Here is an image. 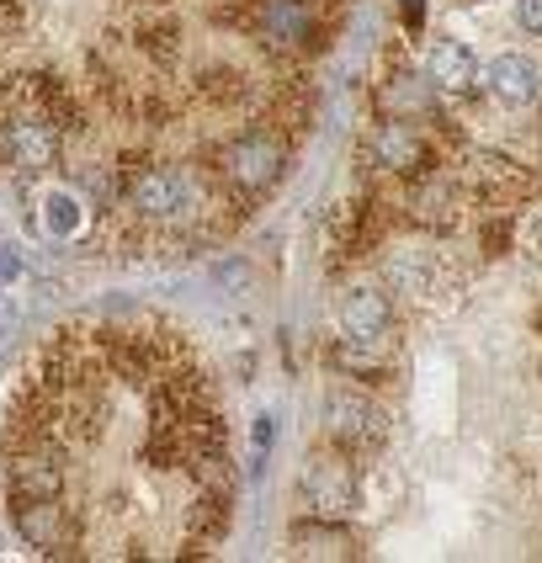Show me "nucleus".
Instances as JSON below:
<instances>
[{"label": "nucleus", "mask_w": 542, "mask_h": 563, "mask_svg": "<svg viewBox=\"0 0 542 563\" xmlns=\"http://www.w3.org/2000/svg\"><path fill=\"white\" fill-rule=\"evenodd\" d=\"M255 5L261 0H0V69L54 64V48L69 43L80 80L101 101L133 118H170L165 86H191L202 64L255 59L272 69L255 48Z\"/></svg>", "instance_id": "nucleus-1"}, {"label": "nucleus", "mask_w": 542, "mask_h": 563, "mask_svg": "<svg viewBox=\"0 0 542 563\" xmlns=\"http://www.w3.org/2000/svg\"><path fill=\"white\" fill-rule=\"evenodd\" d=\"M118 208H128V219L150 234L191 229L208 223V181L176 159H139L118 170Z\"/></svg>", "instance_id": "nucleus-2"}, {"label": "nucleus", "mask_w": 542, "mask_h": 563, "mask_svg": "<svg viewBox=\"0 0 542 563\" xmlns=\"http://www.w3.org/2000/svg\"><path fill=\"white\" fill-rule=\"evenodd\" d=\"M287 159H292V150H287L283 128L272 123L245 128L213 155V181L223 187V197L234 208H251L266 191H277V181L287 176Z\"/></svg>", "instance_id": "nucleus-3"}, {"label": "nucleus", "mask_w": 542, "mask_h": 563, "mask_svg": "<svg viewBox=\"0 0 542 563\" xmlns=\"http://www.w3.org/2000/svg\"><path fill=\"white\" fill-rule=\"evenodd\" d=\"M5 489L11 500H64L69 489V463L48 437L11 431L5 437Z\"/></svg>", "instance_id": "nucleus-4"}, {"label": "nucleus", "mask_w": 542, "mask_h": 563, "mask_svg": "<svg viewBox=\"0 0 542 563\" xmlns=\"http://www.w3.org/2000/svg\"><path fill=\"white\" fill-rule=\"evenodd\" d=\"M64 133L48 112H5L0 118V159L16 176H48L64 159Z\"/></svg>", "instance_id": "nucleus-5"}, {"label": "nucleus", "mask_w": 542, "mask_h": 563, "mask_svg": "<svg viewBox=\"0 0 542 563\" xmlns=\"http://www.w3.org/2000/svg\"><path fill=\"white\" fill-rule=\"evenodd\" d=\"M324 431H330L335 446H346L351 457L356 452H378L383 441H388V415L362 388H330L324 394Z\"/></svg>", "instance_id": "nucleus-6"}, {"label": "nucleus", "mask_w": 542, "mask_h": 563, "mask_svg": "<svg viewBox=\"0 0 542 563\" xmlns=\"http://www.w3.org/2000/svg\"><path fill=\"white\" fill-rule=\"evenodd\" d=\"M303 500L314 505L319 516H351L362 505V473L351 463L346 446H324L303 463V478H298Z\"/></svg>", "instance_id": "nucleus-7"}, {"label": "nucleus", "mask_w": 542, "mask_h": 563, "mask_svg": "<svg viewBox=\"0 0 542 563\" xmlns=\"http://www.w3.org/2000/svg\"><path fill=\"white\" fill-rule=\"evenodd\" d=\"M367 159L378 165L383 176H399V181H414V176H425L436 155H431V139L410 123V118H383L373 123L367 133Z\"/></svg>", "instance_id": "nucleus-8"}, {"label": "nucleus", "mask_w": 542, "mask_h": 563, "mask_svg": "<svg viewBox=\"0 0 542 563\" xmlns=\"http://www.w3.org/2000/svg\"><path fill=\"white\" fill-rule=\"evenodd\" d=\"M11 527L16 537L37 548L43 559H69L80 553V521L64 500H11Z\"/></svg>", "instance_id": "nucleus-9"}, {"label": "nucleus", "mask_w": 542, "mask_h": 563, "mask_svg": "<svg viewBox=\"0 0 542 563\" xmlns=\"http://www.w3.org/2000/svg\"><path fill=\"white\" fill-rule=\"evenodd\" d=\"M287 553L303 563H346V559H362V542L335 516H298L287 527Z\"/></svg>", "instance_id": "nucleus-10"}, {"label": "nucleus", "mask_w": 542, "mask_h": 563, "mask_svg": "<svg viewBox=\"0 0 542 563\" xmlns=\"http://www.w3.org/2000/svg\"><path fill=\"white\" fill-rule=\"evenodd\" d=\"M478 86L495 96L500 107H532L542 96V69L527 54H500L495 64H484Z\"/></svg>", "instance_id": "nucleus-11"}, {"label": "nucleus", "mask_w": 542, "mask_h": 563, "mask_svg": "<svg viewBox=\"0 0 542 563\" xmlns=\"http://www.w3.org/2000/svg\"><path fill=\"white\" fill-rule=\"evenodd\" d=\"M378 112L383 118H431L436 112V80L425 75H414V69H405V64H394L388 75L378 80Z\"/></svg>", "instance_id": "nucleus-12"}, {"label": "nucleus", "mask_w": 542, "mask_h": 563, "mask_svg": "<svg viewBox=\"0 0 542 563\" xmlns=\"http://www.w3.org/2000/svg\"><path fill=\"white\" fill-rule=\"evenodd\" d=\"M341 324L346 335H362V341H388L394 330V298H388V282H362L341 298Z\"/></svg>", "instance_id": "nucleus-13"}, {"label": "nucleus", "mask_w": 542, "mask_h": 563, "mask_svg": "<svg viewBox=\"0 0 542 563\" xmlns=\"http://www.w3.org/2000/svg\"><path fill=\"white\" fill-rule=\"evenodd\" d=\"M425 75L436 80V91L468 96L478 86V75H484V64H478V54L468 48V43H463V37H442V43H431Z\"/></svg>", "instance_id": "nucleus-14"}, {"label": "nucleus", "mask_w": 542, "mask_h": 563, "mask_svg": "<svg viewBox=\"0 0 542 563\" xmlns=\"http://www.w3.org/2000/svg\"><path fill=\"white\" fill-rule=\"evenodd\" d=\"M330 367L341 377H356V383H383L394 373V351H388V341L341 335V341H330Z\"/></svg>", "instance_id": "nucleus-15"}, {"label": "nucleus", "mask_w": 542, "mask_h": 563, "mask_svg": "<svg viewBox=\"0 0 542 563\" xmlns=\"http://www.w3.org/2000/svg\"><path fill=\"white\" fill-rule=\"evenodd\" d=\"M383 282H388V292H431V282H436V266H431V251H388L383 261Z\"/></svg>", "instance_id": "nucleus-16"}, {"label": "nucleus", "mask_w": 542, "mask_h": 563, "mask_svg": "<svg viewBox=\"0 0 542 563\" xmlns=\"http://www.w3.org/2000/svg\"><path fill=\"white\" fill-rule=\"evenodd\" d=\"M516 22L532 37H542V0H516Z\"/></svg>", "instance_id": "nucleus-17"}, {"label": "nucleus", "mask_w": 542, "mask_h": 563, "mask_svg": "<svg viewBox=\"0 0 542 563\" xmlns=\"http://www.w3.org/2000/svg\"><path fill=\"white\" fill-rule=\"evenodd\" d=\"M213 277H219L223 287H245V282H251V266H245V261H229V266H219Z\"/></svg>", "instance_id": "nucleus-18"}, {"label": "nucleus", "mask_w": 542, "mask_h": 563, "mask_svg": "<svg viewBox=\"0 0 542 563\" xmlns=\"http://www.w3.org/2000/svg\"><path fill=\"white\" fill-rule=\"evenodd\" d=\"M399 11H405V27L420 32V22H425V0H399Z\"/></svg>", "instance_id": "nucleus-19"}, {"label": "nucleus", "mask_w": 542, "mask_h": 563, "mask_svg": "<svg viewBox=\"0 0 542 563\" xmlns=\"http://www.w3.org/2000/svg\"><path fill=\"white\" fill-rule=\"evenodd\" d=\"M527 251H532V261H542V213L532 219V229H527Z\"/></svg>", "instance_id": "nucleus-20"}]
</instances>
